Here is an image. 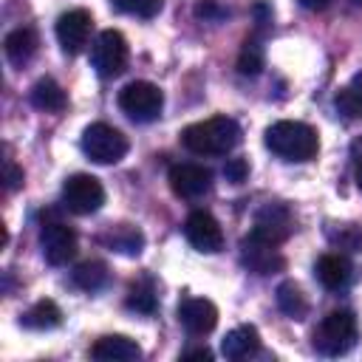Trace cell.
I'll return each mask as SVG.
<instances>
[{"mask_svg":"<svg viewBox=\"0 0 362 362\" xmlns=\"http://www.w3.org/2000/svg\"><path fill=\"white\" fill-rule=\"evenodd\" d=\"M240 141V127L229 116H212L181 130V144L195 156H226Z\"/></svg>","mask_w":362,"mask_h":362,"instance_id":"obj_1","label":"cell"},{"mask_svg":"<svg viewBox=\"0 0 362 362\" xmlns=\"http://www.w3.org/2000/svg\"><path fill=\"white\" fill-rule=\"evenodd\" d=\"M266 147L283 161H308L317 156L320 139L311 124L283 119L266 127Z\"/></svg>","mask_w":362,"mask_h":362,"instance_id":"obj_2","label":"cell"},{"mask_svg":"<svg viewBox=\"0 0 362 362\" xmlns=\"http://www.w3.org/2000/svg\"><path fill=\"white\" fill-rule=\"evenodd\" d=\"M356 345V317L345 308L328 311L314 328V348L322 356H342Z\"/></svg>","mask_w":362,"mask_h":362,"instance_id":"obj_3","label":"cell"},{"mask_svg":"<svg viewBox=\"0 0 362 362\" xmlns=\"http://www.w3.org/2000/svg\"><path fill=\"white\" fill-rule=\"evenodd\" d=\"M82 153L96 164H116L127 153V139L122 130L105 122H93L82 133Z\"/></svg>","mask_w":362,"mask_h":362,"instance_id":"obj_4","label":"cell"},{"mask_svg":"<svg viewBox=\"0 0 362 362\" xmlns=\"http://www.w3.org/2000/svg\"><path fill=\"white\" fill-rule=\"evenodd\" d=\"M119 107H122L133 122H153V119L161 116L164 93H161L158 85L144 82V79H136V82H127V85L119 90Z\"/></svg>","mask_w":362,"mask_h":362,"instance_id":"obj_5","label":"cell"},{"mask_svg":"<svg viewBox=\"0 0 362 362\" xmlns=\"http://www.w3.org/2000/svg\"><path fill=\"white\" fill-rule=\"evenodd\" d=\"M90 65L96 68V74L102 79L119 76L127 65V40L113 28L102 31L90 48Z\"/></svg>","mask_w":362,"mask_h":362,"instance_id":"obj_6","label":"cell"},{"mask_svg":"<svg viewBox=\"0 0 362 362\" xmlns=\"http://www.w3.org/2000/svg\"><path fill=\"white\" fill-rule=\"evenodd\" d=\"M62 204L76 215H90L105 204V187L88 173H74L62 184Z\"/></svg>","mask_w":362,"mask_h":362,"instance_id":"obj_7","label":"cell"},{"mask_svg":"<svg viewBox=\"0 0 362 362\" xmlns=\"http://www.w3.org/2000/svg\"><path fill=\"white\" fill-rule=\"evenodd\" d=\"M291 229H294V218L286 204H263L255 215L249 238L269 243V246H280L283 240H288Z\"/></svg>","mask_w":362,"mask_h":362,"instance_id":"obj_8","label":"cell"},{"mask_svg":"<svg viewBox=\"0 0 362 362\" xmlns=\"http://www.w3.org/2000/svg\"><path fill=\"white\" fill-rule=\"evenodd\" d=\"M40 246L51 266H65L76 255V232L62 221H45L40 229Z\"/></svg>","mask_w":362,"mask_h":362,"instance_id":"obj_9","label":"cell"},{"mask_svg":"<svg viewBox=\"0 0 362 362\" xmlns=\"http://www.w3.org/2000/svg\"><path fill=\"white\" fill-rule=\"evenodd\" d=\"M90 31H93V17L85 8H71V11L59 14V20H57V40H59L65 54L85 51Z\"/></svg>","mask_w":362,"mask_h":362,"instance_id":"obj_10","label":"cell"},{"mask_svg":"<svg viewBox=\"0 0 362 362\" xmlns=\"http://www.w3.org/2000/svg\"><path fill=\"white\" fill-rule=\"evenodd\" d=\"M184 235H187V240H189L198 252H204V255L221 252V246H223L221 223H218L209 212H204V209H195V212L187 215V221H184Z\"/></svg>","mask_w":362,"mask_h":362,"instance_id":"obj_11","label":"cell"},{"mask_svg":"<svg viewBox=\"0 0 362 362\" xmlns=\"http://www.w3.org/2000/svg\"><path fill=\"white\" fill-rule=\"evenodd\" d=\"M167 181H170V189L178 198L192 201V198H201L204 192H209L212 173L206 167H201V164H175V167H170Z\"/></svg>","mask_w":362,"mask_h":362,"instance_id":"obj_12","label":"cell"},{"mask_svg":"<svg viewBox=\"0 0 362 362\" xmlns=\"http://www.w3.org/2000/svg\"><path fill=\"white\" fill-rule=\"evenodd\" d=\"M178 320L192 337H204L215 328L218 308H215V303H209L204 297H184L178 303Z\"/></svg>","mask_w":362,"mask_h":362,"instance_id":"obj_13","label":"cell"},{"mask_svg":"<svg viewBox=\"0 0 362 362\" xmlns=\"http://www.w3.org/2000/svg\"><path fill=\"white\" fill-rule=\"evenodd\" d=\"M139 356H141L139 342L124 334H107L90 345V359H99V362H130Z\"/></svg>","mask_w":362,"mask_h":362,"instance_id":"obj_14","label":"cell"},{"mask_svg":"<svg viewBox=\"0 0 362 362\" xmlns=\"http://www.w3.org/2000/svg\"><path fill=\"white\" fill-rule=\"evenodd\" d=\"M240 257H243L246 269L255 272V274H272V272L283 269V257L277 255V246L260 243V240H255V238H243V243H240Z\"/></svg>","mask_w":362,"mask_h":362,"instance_id":"obj_15","label":"cell"},{"mask_svg":"<svg viewBox=\"0 0 362 362\" xmlns=\"http://www.w3.org/2000/svg\"><path fill=\"white\" fill-rule=\"evenodd\" d=\"M317 277L328 291H342V288H348V283L354 277L351 260L339 252H328L317 260Z\"/></svg>","mask_w":362,"mask_h":362,"instance_id":"obj_16","label":"cell"},{"mask_svg":"<svg viewBox=\"0 0 362 362\" xmlns=\"http://www.w3.org/2000/svg\"><path fill=\"white\" fill-rule=\"evenodd\" d=\"M221 351L226 359H249L260 351V334L255 325H238L232 328L223 342H221Z\"/></svg>","mask_w":362,"mask_h":362,"instance_id":"obj_17","label":"cell"},{"mask_svg":"<svg viewBox=\"0 0 362 362\" xmlns=\"http://www.w3.org/2000/svg\"><path fill=\"white\" fill-rule=\"evenodd\" d=\"M3 45H6V57H8L11 65H25L37 54V34H34V28L23 25V28L8 31Z\"/></svg>","mask_w":362,"mask_h":362,"instance_id":"obj_18","label":"cell"},{"mask_svg":"<svg viewBox=\"0 0 362 362\" xmlns=\"http://www.w3.org/2000/svg\"><path fill=\"white\" fill-rule=\"evenodd\" d=\"M102 243L122 255H139L144 246V235L130 223H116L102 235Z\"/></svg>","mask_w":362,"mask_h":362,"instance_id":"obj_19","label":"cell"},{"mask_svg":"<svg viewBox=\"0 0 362 362\" xmlns=\"http://www.w3.org/2000/svg\"><path fill=\"white\" fill-rule=\"evenodd\" d=\"M62 322V311L54 300H37L23 317H20V325L31 328V331H48V328H57Z\"/></svg>","mask_w":362,"mask_h":362,"instance_id":"obj_20","label":"cell"},{"mask_svg":"<svg viewBox=\"0 0 362 362\" xmlns=\"http://www.w3.org/2000/svg\"><path fill=\"white\" fill-rule=\"evenodd\" d=\"M65 102H68L65 90L51 76H42V79L34 82V88H31V105L34 107H40L45 113H59L65 107Z\"/></svg>","mask_w":362,"mask_h":362,"instance_id":"obj_21","label":"cell"},{"mask_svg":"<svg viewBox=\"0 0 362 362\" xmlns=\"http://www.w3.org/2000/svg\"><path fill=\"white\" fill-rule=\"evenodd\" d=\"M71 280H74V286L76 288H82V291H99V288H105L107 286V280H110V272H107V266L102 263V260H85V263H79L76 269H74V274H71Z\"/></svg>","mask_w":362,"mask_h":362,"instance_id":"obj_22","label":"cell"},{"mask_svg":"<svg viewBox=\"0 0 362 362\" xmlns=\"http://www.w3.org/2000/svg\"><path fill=\"white\" fill-rule=\"evenodd\" d=\"M277 305H280V311L288 314L291 320H303L305 311H308V300H305V294H303L300 286L291 283V280H286V283L277 286Z\"/></svg>","mask_w":362,"mask_h":362,"instance_id":"obj_23","label":"cell"},{"mask_svg":"<svg viewBox=\"0 0 362 362\" xmlns=\"http://www.w3.org/2000/svg\"><path fill=\"white\" fill-rule=\"evenodd\" d=\"M334 107L342 119H362V93L354 85H345L334 96Z\"/></svg>","mask_w":362,"mask_h":362,"instance_id":"obj_24","label":"cell"},{"mask_svg":"<svg viewBox=\"0 0 362 362\" xmlns=\"http://www.w3.org/2000/svg\"><path fill=\"white\" fill-rule=\"evenodd\" d=\"M238 71L243 76H257L263 71V48L257 40H246L238 54Z\"/></svg>","mask_w":362,"mask_h":362,"instance_id":"obj_25","label":"cell"},{"mask_svg":"<svg viewBox=\"0 0 362 362\" xmlns=\"http://www.w3.org/2000/svg\"><path fill=\"white\" fill-rule=\"evenodd\" d=\"M110 6L122 14H130V17H141V20H150L161 11L164 0H110Z\"/></svg>","mask_w":362,"mask_h":362,"instance_id":"obj_26","label":"cell"},{"mask_svg":"<svg viewBox=\"0 0 362 362\" xmlns=\"http://www.w3.org/2000/svg\"><path fill=\"white\" fill-rule=\"evenodd\" d=\"M124 305H127L130 311H139V314H153V311H156V291H153L150 286H139V283H136V286L127 291Z\"/></svg>","mask_w":362,"mask_h":362,"instance_id":"obj_27","label":"cell"},{"mask_svg":"<svg viewBox=\"0 0 362 362\" xmlns=\"http://www.w3.org/2000/svg\"><path fill=\"white\" fill-rule=\"evenodd\" d=\"M246 175H249V164L243 158H229L226 161V167H223V178L226 181L240 184V181H246Z\"/></svg>","mask_w":362,"mask_h":362,"instance_id":"obj_28","label":"cell"},{"mask_svg":"<svg viewBox=\"0 0 362 362\" xmlns=\"http://www.w3.org/2000/svg\"><path fill=\"white\" fill-rule=\"evenodd\" d=\"M3 181H6V192H14L23 187V170L11 158L3 161Z\"/></svg>","mask_w":362,"mask_h":362,"instance_id":"obj_29","label":"cell"},{"mask_svg":"<svg viewBox=\"0 0 362 362\" xmlns=\"http://www.w3.org/2000/svg\"><path fill=\"white\" fill-rule=\"evenodd\" d=\"M195 14L204 17V20H221V17H226V8H221L215 0H198Z\"/></svg>","mask_w":362,"mask_h":362,"instance_id":"obj_30","label":"cell"},{"mask_svg":"<svg viewBox=\"0 0 362 362\" xmlns=\"http://www.w3.org/2000/svg\"><path fill=\"white\" fill-rule=\"evenodd\" d=\"M351 158H354V173H356V187L362 189V139L351 144Z\"/></svg>","mask_w":362,"mask_h":362,"instance_id":"obj_31","label":"cell"},{"mask_svg":"<svg viewBox=\"0 0 362 362\" xmlns=\"http://www.w3.org/2000/svg\"><path fill=\"white\" fill-rule=\"evenodd\" d=\"M181 359H204V362H209L212 359V351H206V348H192V351H184L181 354Z\"/></svg>","mask_w":362,"mask_h":362,"instance_id":"obj_32","label":"cell"},{"mask_svg":"<svg viewBox=\"0 0 362 362\" xmlns=\"http://www.w3.org/2000/svg\"><path fill=\"white\" fill-rule=\"evenodd\" d=\"M303 8H311V11H320V8H325L331 0H297Z\"/></svg>","mask_w":362,"mask_h":362,"instance_id":"obj_33","label":"cell"},{"mask_svg":"<svg viewBox=\"0 0 362 362\" xmlns=\"http://www.w3.org/2000/svg\"><path fill=\"white\" fill-rule=\"evenodd\" d=\"M351 85H354V88H356V90L362 93V71H359V74H356V76L351 79Z\"/></svg>","mask_w":362,"mask_h":362,"instance_id":"obj_34","label":"cell"}]
</instances>
